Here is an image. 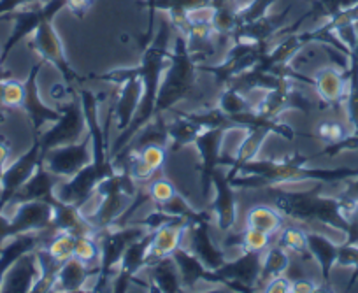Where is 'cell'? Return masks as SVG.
<instances>
[{"label":"cell","instance_id":"cell-1","mask_svg":"<svg viewBox=\"0 0 358 293\" xmlns=\"http://www.w3.org/2000/svg\"><path fill=\"white\" fill-rule=\"evenodd\" d=\"M78 93L79 99H81L88 134L92 137L94 158L78 174L58 183V186L55 188V195L60 201L71 202V204H76L81 208L94 195H97L99 185L104 179H108L111 174H115L116 165L113 162V158L109 157L108 130H106L109 123H111V120L106 123V127H102L101 120H99V101H101V97L95 95L92 90L86 88H79Z\"/></svg>","mask_w":358,"mask_h":293},{"label":"cell","instance_id":"cell-2","mask_svg":"<svg viewBox=\"0 0 358 293\" xmlns=\"http://www.w3.org/2000/svg\"><path fill=\"white\" fill-rule=\"evenodd\" d=\"M311 160L308 155L295 153L287 158H262L251 160L239 169L230 185L234 188H268V186H287L290 183L302 181H322L337 183L355 179L358 169L339 167V169H309L306 164Z\"/></svg>","mask_w":358,"mask_h":293},{"label":"cell","instance_id":"cell-3","mask_svg":"<svg viewBox=\"0 0 358 293\" xmlns=\"http://www.w3.org/2000/svg\"><path fill=\"white\" fill-rule=\"evenodd\" d=\"M172 32H174V29L169 23V20H164L155 32L153 39L144 48L141 64L136 67L137 76L143 81V97H141L139 108H137L130 125L118 134L115 144L109 148V157L111 158H115L123 148L129 146L130 141L153 120L158 88H160L164 71L169 64V55H171Z\"/></svg>","mask_w":358,"mask_h":293},{"label":"cell","instance_id":"cell-4","mask_svg":"<svg viewBox=\"0 0 358 293\" xmlns=\"http://www.w3.org/2000/svg\"><path fill=\"white\" fill-rule=\"evenodd\" d=\"M265 195L271 204L287 218L308 225H323L346 234L350 229L339 199L322 197V186L311 190H288L287 186H268Z\"/></svg>","mask_w":358,"mask_h":293},{"label":"cell","instance_id":"cell-5","mask_svg":"<svg viewBox=\"0 0 358 293\" xmlns=\"http://www.w3.org/2000/svg\"><path fill=\"white\" fill-rule=\"evenodd\" d=\"M199 62L192 57L188 50L187 39L181 34L172 39L169 64L164 71L160 88H158L157 104H155V116H164L172 111L174 106L188 99L197 85Z\"/></svg>","mask_w":358,"mask_h":293},{"label":"cell","instance_id":"cell-6","mask_svg":"<svg viewBox=\"0 0 358 293\" xmlns=\"http://www.w3.org/2000/svg\"><path fill=\"white\" fill-rule=\"evenodd\" d=\"M137 186L139 183L130 176L125 165H116L115 174H111L99 185L97 195L101 197L99 208L95 209L94 215H86L97 232L116 225L132 199L136 197L137 190H139Z\"/></svg>","mask_w":358,"mask_h":293},{"label":"cell","instance_id":"cell-7","mask_svg":"<svg viewBox=\"0 0 358 293\" xmlns=\"http://www.w3.org/2000/svg\"><path fill=\"white\" fill-rule=\"evenodd\" d=\"M146 227L137 225V223H127V225L111 227L108 230H101L97 234L99 246H101V258H99V276L95 278V285L90 288V292H106L111 290V281L116 276L122 262L123 253L134 241L146 236Z\"/></svg>","mask_w":358,"mask_h":293},{"label":"cell","instance_id":"cell-8","mask_svg":"<svg viewBox=\"0 0 358 293\" xmlns=\"http://www.w3.org/2000/svg\"><path fill=\"white\" fill-rule=\"evenodd\" d=\"M60 113V118L51 123L50 129L37 136L43 155L46 151L53 150V148L78 143L88 134V127H86V118L78 92L72 93L71 101L62 106Z\"/></svg>","mask_w":358,"mask_h":293},{"label":"cell","instance_id":"cell-9","mask_svg":"<svg viewBox=\"0 0 358 293\" xmlns=\"http://www.w3.org/2000/svg\"><path fill=\"white\" fill-rule=\"evenodd\" d=\"M268 46H258V44L244 43V41H234L230 50L227 51L225 58L218 65L199 64V72H208L215 76L218 86H227L234 78L243 72L250 71L258 64L262 55L267 51Z\"/></svg>","mask_w":358,"mask_h":293},{"label":"cell","instance_id":"cell-10","mask_svg":"<svg viewBox=\"0 0 358 293\" xmlns=\"http://www.w3.org/2000/svg\"><path fill=\"white\" fill-rule=\"evenodd\" d=\"M30 48L39 55L41 60L51 64L58 72H60L64 83L72 85L74 81H81L78 72L71 67L67 57H65L64 43H62L60 36H58L57 29H55L53 18L44 20V22L37 27L36 32L32 34Z\"/></svg>","mask_w":358,"mask_h":293},{"label":"cell","instance_id":"cell-11","mask_svg":"<svg viewBox=\"0 0 358 293\" xmlns=\"http://www.w3.org/2000/svg\"><path fill=\"white\" fill-rule=\"evenodd\" d=\"M94 150H92V137L86 134L81 141L74 144H65V146L53 148L43 155V164L51 174L64 179L72 178L78 174L83 167L92 162Z\"/></svg>","mask_w":358,"mask_h":293},{"label":"cell","instance_id":"cell-12","mask_svg":"<svg viewBox=\"0 0 358 293\" xmlns=\"http://www.w3.org/2000/svg\"><path fill=\"white\" fill-rule=\"evenodd\" d=\"M262 255L251 251H241L239 257L229 258L220 269H216L220 285L229 286L236 292H255L260 285Z\"/></svg>","mask_w":358,"mask_h":293},{"label":"cell","instance_id":"cell-13","mask_svg":"<svg viewBox=\"0 0 358 293\" xmlns=\"http://www.w3.org/2000/svg\"><path fill=\"white\" fill-rule=\"evenodd\" d=\"M41 160H43V151H41L39 137L34 136L32 148L25 155H22L18 160L9 164L2 174V179H0V211H6L9 202L18 193V190L29 181Z\"/></svg>","mask_w":358,"mask_h":293},{"label":"cell","instance_id":"cell-14","mask_svg":"<svg viewBox=\"0 0 358 293\" xmlns=\"http://www.w3.org/2000/svg\"><path fill=\"white\" fill-rule=\"evenodd\" d=\"M311 109L313 102L297 88L295 81L281 88L268 90L260 102L253 104V111L264 118H280L287 111L309 113Z\"/></svg>","mask_w":358,"mask_h":293},{"label":"cell","instance_id":"cell-15","mask_svg":"<svg viewBox=\"0 0 358 293\" xmlns=\"http://www.w3.org/2000/svg\"><path fill=\"white\" fill-rule=\"evenodd\" d=\"M183 246L190 250L211 271H216L229 260L223 248L218 246L213 239L211 232H209V216L206 215L190 223Z\"/></svg>","mask_w":358,"mask_h":293},{"label":"cell","instance_id":"cell-16","mask_svg":"<svg viewBox=\"0 0 358 293\" xmlns=\"http://www.w3.org/2000/svg\"><path fill=\"white\" fill-rule=\"evenodd\" d=\"M229 129H206L195 141V148L201 157V192L208 199L213 190V176L222 165V148Z\"/></svg>","mask_w":358,"mask_h":293},{"label":"cell","instance_id":"cell-17","mask_svg":"<svg viewBox=\"0 0 358 293\" xmlns=\"http://www.w3.org/2000/svg\"><path fill=\"white\" fill-rule=\"evenodd\" d=\"M151 239H153V232H148L146 236L134 241L127 248L122 262H120L118 272L111 281V292H127L130 283H137V274H141L150 264Z\"/></svg>","mask_w":358,"mask_h":293},{"label":"cell","instance_id":"cell-18","mask_svg":"<svg viewBox=\"0 0 358 293\" xmlns=\"http://www.w3.org/2000/svg\"><path fill=\"white\" fill-rule=\"evenodd\" d=\"M213 192H215V197L211 204V218L215 220L216 229L222 234L234 232V227L237 223L236 188L230 185L227 174L220 169H216L213 176Z\"/></svg>","mask_w":358,"mask_h":293},{"label":"cell","instance_id":"cell-19","mask_svg":"<svg viewBox=\"0 0 358 293\" xmlns=\"http://www.w3.org/2000/svg\"><path fill=\"white\" fill-rule=\"evenodd\" d=\"M43 60H39L37 64L32 65L30 69V74L25 81V99H23L22 109L29 116L30 123H32L34 136H39L41 132H44V125L48 123H55L60 118V109H53L50 106H46L43 102L39 95V86H37V76L39 71L43 69Z\"/></svg>","mask_w":358,"mask_h":293},{"label":"cell","instance_id":"cell-20","mask_svg":"<svg viewBox=\"0 0 358 293\" xmlns=\"http://www.w3.org/2000/svg\"><path fill=\"white\" fill-rule=\"evenodd\" d=\"M53 208L46 201H27L15 206L11 220V237L18 234L44 232L50 230Z\"/></svg>","mask_w":358,"mask_h":293},{"label":"cell","instance_id":"cell-21","mask_svg":"<svg viewBox=\"0 0 358 293\" xmlns=\"http://www.w3.org/2000/svg\"><path fill=\"white\" fill-rule=\"evenodd\" d=\"M292 9H294V6L290 4L280 15H265L264 18L257 20V22L241 25L232 36V41H244V43L258 44V46H271V43L283 32Z\"/></svg>","mask_w":358,"mask_h":293},{"label":"cell","instance_id":"cell-22","mask_svg":"<svg viewBox=\"0 0 358 293\" xmlns=\"http://www.w3.org/2000/svg\"><path fill=\"white\" fill-rule=\"evenodd\" d=\"M311 86L318 93L323 108H339L346 99L348 71L337 69L334 65L320 69L313 74Z\"/></svg>","mask_w":358,"mask_h":293},{"label":"cell","instance_id":"cell-23","mask_svg":"<svg viewBox=\"0 0 358 293\" xmlns=\"http://www.w3.org/2000/svg\"><path fill=\"white\" fill-rule=\"evenodd\" d=\"M53 208V218H51L50 232H69L72 236H81V234H99L90 223L88 216L83 215L81 208L71 202H64L53 195L48 201Z\"/></svg>","mask_w":358,"mask_h":293},{"label":"cell","instance_id":"cell-24","mask_svg":"<svg viewBox=\"0 0 358 293\" xmlns=\"http://www.w3.org/2000/svg\"><path fill=\"white\" fill-rule=\"evenodd\" d=\"M190 223L192 220L188 218H174L158 227L157 230H153V239H151L150 248V264L153 260H158V258L171 257L178 248L183 246L185 236H187Z\"/></svg>","mask_w":358,"mask_h":293},{"label":"cell","instance_id":"cell-25","mask_svg":"<svg viewBox=\"0 0 358 293\" xmlns=\"http://www.w3.org/2000/svg\"><path fill=\"white\" fill-rule=\"evenodd\" d=\"M50 236V230H44V232L18 234V236H13L11 239L4 244V248L0 250V290H2V283H4V278L6 274H8L9 269H11L23 255L30 253V251L43 246Z\"/></svg>","mask_w":358,"mask_h":293},{"label":"cell","instance_id":"cell-26","mask_svg":"<svg viewBox=\"0 0 358 293\" xmlns=\"http://www.w3.org/2000/svg\"><path fill=\"white\" fill-rule=\"evenodd\" d=\"M58 183H62V179L57 178L55 174H51V172L44 167L43 160H41L39 165H37V169L34 171V174L30 176L29 181L18 190V193H16L15 197H13V201L9 202V206L15 208V206L20 204V202H27V201L48 202L55 195V188L58 186Z\"/></svg>","mask_w":358,"mask_h":293},{"label":"cell","instance_id":"cell-27","mask_svg":"<svg viewBox=\"0 0 358 293\" xmlns=\"http://www.w3.org/2000/svg\"><path fill=\"white\" fill-rule=\"evenodd\" d=\"M41 265L37 258L36 250L30 253L23 255L15 265L6 274L2 290L0 292H11V293H29L32 292L34 285L39 279Z\"/></svg>","mask_w":358,"mask_h":293},{"label":"cell","instance_id":"cell-28","mask_svg":"<svg viewBox=\"0 0 358 293\" xmlns=\"http://www.w3.org/2000/svg\"><path fill=\"white\" fill-rule=\"evenodd\" d=\"M174 258L176 265H178L179 278L183 283L185 290H192L197 283H211V285H220L218 276L215 271L206 267L190 250L185 246L178 248L174 253L171 255Z\"/></svg>","mask_w":358,"mask_h":293},{"label":"cell","instance_id":"cell-29","mask_svg":"<svg viewBox=\"0 0 358 293\" xmlns=\"http://www.w3.org/2000/svg\"><path fill=\"white\" fill-rule=\"evenodd\" d=\"M99 276V265L83 264L78 258H69L67 262L60 265L57 274V285L55 292L60 293H76L86 290L90 279H95Z\"/></svg>","mask_w":358,"mask_h":293},{"label":"cell","instance_id":"cell-30","mask_svg":"<svg viewBox=\"0 0 358 293\" xmlns=\"http://www.w3.org/2000/svg\"><path fill=\"white\" fill-rule=\"evenodd\" d=\"M144 271L148 274L150 290H155V292L160 293L185 292L183 283H181V278H179L178 265H176L172 257H164L158 258V260H153Z\"/></svg>","mask_w":358,"mask_h":293},{"label":"cell","instance_id":"cell-31","mask_svg":"<svg viewBox=\"0 0 358 293\" xmlns=\"http://www.w3.org/2000/svg\"><path fill=\"white\" fill-rule=\"evenodd\" d=\"M120 86H122V90H120L118 101L113 109V116L116 120V130L123 132L130 125L137 108H139L141 97H143V81H141L139 76H134Z\"/></svg>","mask_w":358,"mask_h":293},{"label":"cell","instance_id":"cell-32","mask_svg":"<svg viewBox=\"0 0 358 293\" xmlns=\"http://www.w3.org/2000/svg\"><path fill=\"white\" fill-rule=\"evenodd\" d=\"M308 246L311 251L313 260L318 264L322 271V285H330V274H332L334 265H337V255H339V244L332 243L323 234L308 230Z\"/></svg>","mask_w":358,"mask_h":293},{"label":"cell","instance_id":"cell-33","mask_svg":"<svg viewBox=\"0 0 358 293\" xmlns=\"http://www.w3.org/2000/svg\"><path fill=\"white\" fill-rule=\"evenodd\" d=\"M202 127L192 118L190 115L178 116V118L172 120L171 123H167V134H169V150L171 151H179L183 148L195 144L197 137L201 136Z\"/></svg>","mask_w":358,"mask_h":293},{"label":"cell","instance_id":"cell-34","mask_svg":"<svg viewBox=\"0 0 358 293\" xmlns=\"http://www.w3.org/2000/svg\"><path fill=\"white\" fill-rule=\"evenodd\" d=\"M283 215L274 206L258 204L246 213V227L257 229L273 237L283 229Z\"/></svg>","mask_w":358,"mask_h":293},{"label":"cell","instance_id":"cell-35","mask_svg":"<svg viewBox=\"0 0 358 293\" xmlns=\"http://www.w3.org/2000/svg\"><path fill=\"white\" fill-rule=\"evenodd\" d=\"M292 257L285 248L280 244H271L267 250L262 255V274H260V285L264 286L268 279L276 278V276L285 274L290 269ZM262 290V288H260Z\"/></svg>","mask_w":358,"mask_h":293},{"label":"cell","instance_id":"cell-36","mask_svg":"<svg viewBox=\"0 0 358 293\" xmlns=\"http://www.w3.org/2000/svg\"><path fill=\"white\" fill-rule=\"evenodd\" d=\"M278 244L288 251L290 255H295L301 260L311 262V251L308 246V230L297 225L283 227L278 234Z\"/></svg>","mask_w":358,"mask_h":293},{"label":"cell","instance_id":"cell-37","mask_svg":"<svg viewBox=\"0 0 358 293\" xmlns=\"http://www.w3.org/2000/svg\"><path fill=\"white\" fill-rule=\"evenodd\" d=\"M216 106H218L230 120L253 109V104L248 101V97L244 95V93H241L239 90L232 88V86H223Z\"/></svg>","mask_w":358,"mask_h":293},{"label":"cell","instance_id":"cell-38","mask_svg":"<svg viewBox=\"0 0 358 293\" xmlns=\"http://www.w3.org/2000/svg\"><path fill=\"white\" fill-rule=\"evenodd\" d=\"M346 115L348 123L353 130L355 139L358 141V64L350 60V69H348V92H346Z\"/></svg>","mask_w":358,"mask_h":293},{"label":"cell","instance_id":"cell-39","mask_svg":"<svg viewBox=\"0 0 358 293\" xmlns=\"http://www.w3.org/2000/svg\"><path fill=\"white\" fill-rule=\"evenodd\" d=\"M74 241L76 236L69 232H53L43 244V248L57 264L62 265L69 258L74 257Z\"/></svg>","mask_w":358,"mask_h":293},{"label":"cell","instance_id":"cell-40","mask_svg":"<svg viewBox=\"0 0 358 293\" xmlns=\"http://www.w3.org/2000/svg\"><path fill=\"white\" fill-rule=\"evenodd\" d=\"M239 6H220L215 8V16L211 20V25L218 37H232L236 30L239 29Z\"/></svg>","mask_w":358,"mask_h":293},{"label":"cell","instance_id":"cell-41","mask_svg":"<svg viewBox=\"0 0 358 293\" xmlns=\"http://www.w3.org/2000/svg\"><path fill=\"white\" fill-rule=\"evenodd\" d=\"M74 258L81 260L83 264L99 265L101 246H99L97 234H81V236H76Z\"/></svg>","mask_w":358,"mask_h":293},{"label":"cell","instance_id":"cell-42","mask_svg":"<svg viewBox=\"0 0 358 293\" xmlns=\"http://www.w3.org/2000/svg\"><path fill=\"white\" fill-rule=\"evenodd\" d=\"M237 248L241 251H251V253H264L271 246V236L265 232H260L257 229H246L236 236Z\"/></svg>","mask_w":358,"mask_h":293},{"label":"cell","instance_id":"cell-43","mask_svg":"<svg viewBox=\"0 0 358 293\" xmlns=\"http://www.w3.org/2000/svg\"><path fill=\"white\" fill-rule=\"evenodd\" d=\"M204 6H213V0H155V11L167 13L169 18L185 16L188 11Z\"/></svg>","mask_w":358,"mask_h":293},{"label":"cell","instance_id":"cell-44","mask_svg":"<svg viewBox=\"0 0 358 293\" xmlns=\"http://www.w3.org/2000/svg\"><path fill=\"white\" fill-rule=\"evenodd\" d=\"M358 4V0H313V8L309 9L311 18H332L337 13L350 9Z\"/></svg>","mask_w":358,"mask_h":293},{"label":"cell","instance_id":"cell-45","mask_svg":"<svg viewBox=\"0 0 358 293\" xmlns=\"http://www.w3.org/2000/svg\"><path fill=\"white\" fill-rule=\"evenodd\" d=\"M350 136L348 129L339 120H323L316 125V137L325 144H337Z\"/></svg>","mask_w":358,"mask_h":293},{"label":"cell","instance_id":"cell-46","mask_svg":"<svg viewBox=\"0 0 358 293\" xmlns=\"http://www.w3.org/2000/svg\"><path fill=\"white\" fill-rule=\"evenodd\" d=\"M146 188H148V193H150L151 202H155L157 206L167 204L169 201H172V199L178 195L176 186L165 178L151 179L150 183H146Z\"/></svg>","mask_w":358,"mask_h":293},{"label":"cell","instance_id":"cell-47","mask_svg":"<svg viewBox=\"0 0 358 293\" xmlns=\"http://www.w3.org/2000/svg\"><path fill=\"white\" fill-rule=\"evenodd\" d=\"M136 153L141 158V162L146 167H150L155 174L162 171L165 160H167V148L162 146V144H148V146H143L141 150H137Z\"/></svg>","mask_w":358,"mask_h":293},{"label":"cell","instance_id":"cell-48","mask_svg":"<svg viewBox=\"0 0 358 293\" xmlns=\"http://www.w3.org/2000/svg\"><path fill=\"white\" fill-rule=\"evenodd\" d=\"M276 4V0H251L248 6H243L237 11V16H239L241 25H246V23L257 22V20L264 18L265 15H268L271 8ZM239 25V27H241Z\"/></svg>","mask_w":358,"mask_h":293},{"label":"cell","instance_id":"cell-49","mask_svg":"<svg viewBox=\"0 0 358 293\" xmlns=\"http://www.w3.org/2000/svg\"><path fill=\"white\" fill-rule=\"evenodd\" d=\"M337 265L353 269V276L350 281V286H353L358 279V244H339Z\"/></svg>","mask_w":358,"mask_h":293},{"label":"cell","instance_id":"cell-50","mask_svg":"<svg viewBox=\"0 0 358 293\" xmlns=\"http://www.w3.org/2000/svg\"><path fill=\"white\" fill-rule=\"evenodd\" d=\"M337 199H339L341 204H343L344 216H348L355 208H357L358 206V176L355 178V181H351L350 185L346 186V190H344V192L341 193Z\"/></svg>","mask_w":358,"mask_h":293},{"label":"cell","instance_id":"cell-51","mask_svg":"<svg viewBox=\"0 0 358 293\" xmlns=\"http://www.w3.org/2000/svg\"><path fill=\"white\" fill-rule=\"evenodd\" d=\"M262 292L265 293H292V279L287 276L281 274L276 278L268 279L265 286H262Z\"/></svg>","mask_w":358,"mask_h":293},{"label":"cell","instance_id":"cell-52","mask_svg":"<svg viewBox=\"0 0 358 293\" xmlns=\"http://www.w3.org/2000/svg\"><path fill=\"white\" fill-rule=\"evenodd\" d=\"M37 2H43V0H0V18H4V16L20 11L23 8H29L32 4H37Z\"/></svg>","mask_w":358,"mask_h":293},{"label":"cell","instance_id":"cell-53","mask_svg":"<svg viewBox=\"0 0 358 293\" xmlns=\"http://www.w3.org/2000/svg\"><path fill=\"white\" fill-rule=\"evenodd\" d=\"M95 0H65V8L76 16V18H85L86 13L94 8Z\"/></svg>","mask_w":358,"mask_h":293},{"label":"cell","instance_id":"cell-54","mask_svg":"<svg viewBox=\"0 0 358 293\" xmlns=\"http://www.w3.org/2000/svg\"><path fill=\"white\" fill-rule=\"evenodd\" d=\"M322 292L320 285H316L315 281L308 278H299L295 281H292V293H315Z\"/></svg>","mask_w":358,"mask_h":293},{"label":"cell","instance_id":"cell-55","mask_svg":"<svg viewBox=\"0 0 358 293\" xmlns=\"http://www.w3.org/2000/svg\"><path fill=\"white\" fill-rule=\"evenodd\" d=\"M146 6H148V29L146 34H144V39H143V50L150 44V41L153 39L155 36V0H146Z\"/></svg>","mask_w":358,"mask_h":293},{"label":"cell","instance_id":"cell-56","mask_svg":"<svg viewBox=\"0 0 358 293\" xmlns=\"http://www.w3.org/2000/svg\"><path fill=\"white\" fill-rule=\"evenodd\" d=\"M9 239H11V220L4 215V211H0V250Z\"/></svg>","mask_w":358,"mask_h":293},{"label":"cell","instance_id":"cell-57","mask_svg":"<svg viewBox=\"0 0 358 293\" xmlns=\"http://www.w3.org/2000/svg\"><path fill=\"white\" fill-rule=\"evenodd\" d=\"M9 157H11V144L4 137H0V179L9 165Z\"/></svg>","mask_w":358,"mask_h":293},{"label":"cell","instance_id":"cell-58","mask_svg":"<svg viewBox=\"0 0 358 293\" xmlns=\"http://www.w3.org/2000/svg\"><path fill=\"white\" fill-rule=\"evenodd\" d=\"M350 60H355L358 64V23H357V43H355L353 50L350 51Z\"/></svg>","mask_w":358,"mask_h":293},{"label":"cell","instance_id":"cell-59","mask_svg":"<svg viewBox=\"0 0 358 293\" xmlns=\"http://www.w3.org/2000/svg\"><path fill=\"white\" fill-rule=\"evenodd\" d=\"M213 6L220 8V6H237V0H213Z\"/></svg>","mask_w":358,"mask_h":293},{"label":"cell","instance_id":"cell-60","mask_svg":"<svg viewBox=\"0 0 358 293\" xmlns=\"http://www.w3.org/2000/svg\"><path fill=\"white\" fill-rule=\"evenodd\" d=\"M0 71H2V65H0Z\"/></svg>","mask_w":358,"mask_h":293}]
</instances>
